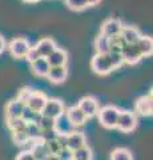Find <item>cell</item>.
Masks as SVG:
<instances>
[{
    "mask_svg": "<svg viewBox=\"0 0 153 160\" xmlns=\"http://www.w3.org/2000/svg\"><path fill=\"white\" fill-rule=\"evenodd\" d=\"M118 112H120V109L115 106H105V107L100 108L97 112L98 123H100L104 128H108V129L116 128Z\"/></svg>",
    "mask_w": 153,
    "mask_h": 160,
    "instance_id": "obj_1",
    "label": "cell"
},
{
    "mask_svg": "<svg viewBox=\"0 0 153 160\" xmlns=\"http://www.w3.org/2000/svg\"><path fill=\"white\" fill-rule=\"evenodd\" d=\"M91 68L95 73L101 75V76H105V75L111 73L113 71V67H112V63H111V59L108 56V53L105 55L96 53L91 60Z\"/></svg>",
    "mask_w": 153,
    "mask_h": 160,
    "instance_id": "obj_2",
    "label": "cell"
},
{
    "mask_svg": "<svg viewBox=\"0 0 153 160\" xmlns=\"http://www.w3.org/2000/svg\"><path fill=\"white\" fill-rule=\"evenodd\" d=\"M137 127V116L132 111H120L117 116L116 128L121 132H132Z\"/></svg>",
    "mask_w": 153,
    "mask_h": 160,
    "instance_id": "obj_3",
    "label": "cell"
},
{
    "mask_svg": "<svg viewBox=\"0 0 153 160\" xmlns=\"http://www.w3.org/2000/svg\"><path fill=\"white\" fill-rule=\"evenodd\" d=\"M64 112H65V106H64V103L60 99L52 98V99L47 100L45 106H44L43 111H41V115L43 116H47V118H51V119H56Z\"/></svg>",
    "mask_w": 153,
    "mask_h": 160,
    "instance_id": "obj_4",
    "label": "cell"
},
{
    "mask_svg": "<svg viewBox=\"0 0 153 160\" xmlns=\"http://www.w3.org/2000/svg\"><path fill=\"white\" fill-rule=\"evenodd\" d=\"M31 44L26 38H15L9 43V52L15 59H26Z\"/></svg>",
    "mask_w": 153,
    "mask_h": 160,
    "instance_id": "obj_5",
    "label": "cell"
},
{
    "mask_svg": "<svg viewBox=\"0 0 153 160\" xmlns=\"http://www.w3.org/2000/svg\"><path fill=\"white\" fill-rule=\"evenodd\" d=\"M77 107L84 115H85L87 119L96 116L98 109H100L97 99L93 98V96H84V98H81L80 102L77 103Z\"/></svg>",
    "mask_w": 153,
    "mask_h": 160,
    "instance_id": "obj_6",
    "label": "cell"
},
{
    "mask_svg": "<svg viewBox=\"0 0 153 160\" xmlns=\"http://www.w3.org/2000/svg\"><path fill=\"white\" fill-rule=\"evenodd\" d=\"M124 24L121 23V20L118 19H115V18H111V19H107L101 26V29H100V35L105 36L108 39L111 38H115V36H118L121 32V28Z\"/></svg>",
    "mask_w": 153,
    "mask_h": 160,
    "instance_id": "obj_7",
    "label": "cell"
},
{
    "mask_svg": "<svg viewBox=\"0 0 153 160\" xmlns=\"http://www.w3.org/2000/svg\"><path fill=\"white\" fill-rule=\"evenodd\" d=\"M53 129H55V132L57 135H61V136H67V135L72 133L73 131H76V128L73 127V124L69 122V119H68L65 112L61 113L60 116L55 119Z\"/></svg>",
    "mask_w": 153,
    "mask_h": 160,
    "instance_id": "obj_8",
    "label": "cell"
},
{
    "mask_svg": "<svg viewBox=\"0 0 153 160\" xmlns=\"http://www.w3.org/2000/svg\"><path fill=\"white\" fill-rule=\"evenodd\" d=\"M47 100H48V98L43 92H40V91H32V93L29 95V98L27 100L26 106L28 108H31L32 111H35L37 113H41L43 108H44V106H45V103H47Z\"/></svg>",
    "mask_w": 153,
    "mask_h": 160,
    "instance_id": "obj_9",
    "label": "cell"
},
{
    "mask_svg": "<svg viewBox=\"0 0 153 160\" xmlns=\"http://www.w3.org/2000/svg\"><path fill=\"white\" fill-rule=\"evenodd\" d=\"M121 56H122V60H124V63L127 64H137L142 59L141 53L139 52V49L135 44H125L124 47L121 49Z\"/></svg>",
    "mask_w": 153,
    "mask_h": 160,
    "instance_id": "obj_10",
    "label": "cell"
},
{
    "mask_svg": "<svg viewBox=\"0 0 153 160\" xmlns=\"http://www.w3.org/2000/svg\"><path fill=\"white\" fill-rule=\"evenodd\" d=\"M136 112L141 115V116H149L153 112V102H152V92L145 95V96H141L136 100L135 104Z\"/></svg>",
    "mask_w": 153,
    "mask_h": 160,
    "instance_id": "obj_11",
    "label": "cell"
},
{
    "mask_svg": "<svg viewBox=\"0 0 153 160\" xmlns=\"http://www.w3.org/2000/svg\"><path fill=\"white\" fill-rule=\"evenodd\" d=\"M49 64V67H64L68 62V53L65 49L63 48H56L51 55L45 58Z\"/></svg>",
    "mask_w": 153,
    "mask_h": 160,
    "instance_id": "obj_12",
    "label": "cell"
},
{
    "mask_svg": "<svg viewBox=\"0 0 153 160\" xmlns=\"http://www.w3.org/2000/svg\"><path fill=\"white\" fill-rule=\"evenodd\" d=\"M87 146V139L85 135L80 131H73L72 133L67 135V148L71 151H76V149Z\"/></svg>",
    "mask_w": 153,
    "mask_h": 160,
    "instance_id": "obj_13",
    "label": "cell"
},
{
    "mask_svg": "<svg viewBox=\"0 0 153 160\" xmlns=\"http://www.w3.org/2000/svg\"><path fill=\"white\" fill-rule=\"evenodd\" d=\"M141 32L133 26H122L120 38L122 39V42L125 44H136L137 40L140 39Z\"/></svg>",
    "mask_w": 153,
    "mask_h": 160,
    "instance_id": "obj_14",
    "label": "cell"
},
{
    "mask_svg": "<svg viewBox=\"0 0 153 160\" xmlns=\"http://www.w3.org/2000/svg\"><path fill=\"white\" fill-rule=\"evenodd\" d=\"M65 113H67L68 119H69V122L73 124V127H75V128L81 127V126H84V124L87 123L85 115H84L80 109H79L77 106H72L69 108H67Z\"/></svg>",
    "mask_w": 153,
    "mask_h": 160,
    "instance_id": "obj_15",
    "label": "cell"
},
{
    "mask_svg": "<svg viewBox=\"0 0 153 160\" xmlns=\"http://www.w3.org/2000/svg\"><path fill=\"white\" fill-rule=\"evenodd\" d=\"M24 106L20 100H17L16 98L9 100L6 104V119H12V118H22Z\"/></svg>",
    "mask_w": 153,
    "mask_h": 160,
    "instance_id": "obj_16",
    "label": "cell"
},
{
    "mask_svg": "<svg viewBox=\"0 0 153 160\" xmlns=\"http://www.w3.org/2000/svg\"><path fill=\"white\" fill-rule=\"evenodd\" d=\"M35 48L37 49L39 55H40L41 58H47L48 55H51L55 49L57 48L55 40L51 39V38H44L41 40H39L37 44L35 46Z\"/></svg>",
    "mask_w": 153,
    "mask_h": 160,
    "instance_id": "obj_17",
    "label": "cell"
},
{
    "mask_svg": "<svg viewBox=\"0 0 153 160\" xmlns=\"http://www.w3.org/2000/svg\"><path fill=\"white\" fill-rule=\"evenodd\" d=\"M67 75H68V71H67L65 66L64 67H51L45 78L53 84H61L65 82Z\"/></svg>",
    "mask_w": 153,
    "mask_h": 160,
    "instance_id": "obj_18",
    "label": "cell"
},
{
    "mask_svg": "<svg viewBox=\"0 0 153 160\" xmlns=\"http://www.w3.org/2000/svg\"><path fill=\"white\" fill-rule=\"evenodd\" d=\"M135 46L137 47V49H139V52L141 53L142 58H148L153 53V40L151 36H144V35H141Z\"/></svg>",
    "mask_w": 153,
    "mask_h": 160,
    "instance_id": "obj_19",
    "label": "cell"
},
{
    "mask_svg": "<svg viewBox=\"0 0 153 160\" xmlns=\"http://www.w3.org/2000/svg\"><path fill=\"white\" fill-rule=\"evenodd\" d=\"M49 68H51V67H49V64H48L45 58H40V59H37L36 62L31 63L32 72L35 73L36 76H39V78H45L48 71H49Z\"/></svg>",
    "mask_w": 153,
    "mask_h": 160,
    "instance_id": "obj_20",
    "label": "cell"
},
{
    "mask_svg": "<svg viewBox=\"0 0 153 160\" xmlns=\"http://www.w3.org/2000/svg\"><path fill=\"white\" fill-rule=\"evenodd\" d=\"M95 49L96 53H108L109 52V39L98 33L95 40Z\"/></svg>",
    "mask_w": 153,
    "mask_h": 160,
    "instance_id": "obj_21",
    "label": "cell"
},
{
    "mask_svg": "<svg viewBox=\"0 0 153 160\" xmlns=\"http://www.w3.org/2000/svg\"><path fill=\"white\" fill-rule=\"evenodd\" d=\"M92 158H93L92 149L88 146H84L72 152V160H92Z\"/></svg>",
    "mask_w": 153,
    "mask_h": 160,
    "instance_id": "obj_22",
    "label": "cell"
},
{
    "mask_svg": "<svg viewBox=\"0 0 153 160\" xmlns=\"http://www.w3.org/2000/svg\"><path fill=\"white\" fill-rule=\"evenodd\" d=\"M7 127L9 128L11 132H17V131H24L27 127V123L24 122L22 118H12V119H6Z\"/></svg>",
    "mask_w": 153,
    "mask_h": 160,
    "instance_id": "obj_23",
    "label": "cell"
},
{
    "mask_svg": "<svg viewBox=\"0 0 153 160\" xmlns=\"http://www.w3.org/2000/svg\"><path fill=\"white\" fill-rule=\"evenodd\" d=\"M111 160H133V155L127 148H116L111 153Z\"/></svg>",
    "mask_w": 153,
    "mask_h": 160,
    "instance_id": "obj_24",
    "label": "cell"
},
{
    "mask_svg": "<svg viewBox=\"0 0 153 160\" xmlns=\"http://www.w3.org/2000/svg\"><path fill=\"white\" fill-rule=\"evenodd\" d=\"M40 115H41V113H37V112H35V111H32L31 108H28L27 106H24L22 119H23L26 123H37L39 118H40Z\"/></svg>",
    "mask_w": 153,
    "mask_h": 160,
    "instance_id": "obj_25",
    "label": "cell"
},
{
    "mask_svg": "<svg viewBox=\"0 0 153 160\" xmlns=\"http://www.w3.org/2000/svg\"><path fill=\"white\" fill-rule=\"evenodd\" d=\"M12 140H13V143L16 144V146H26V144H27L31 139L28 138L26 129H24V131L12 132Z\"/></svg>",
    "mask_w": 153,
    "mask_h": 160,
    "instance_id": "obj_26",
    "label": "cell"
},
{
    "mask_svg": "<svg viewBox=\"0 0 153 160\" xmlns=\"http://www.w3.org/2000/svg\"><path fill=\"white\" fill-rule=\"evenodd\" d=\"M37 127L40 128V131H48V129H53V124H55V119L47 118L40 115V118L37 120Z\"/></svg>",
    "mask_w": 153,
    "mask_h": 160,
    "instance_id": "obj_27",
    "label": "cell"
},
{
    "mask_svg": "<svg viewBox=\"0 0 153 160\" xmlns=\"http://www.w3.org/2000/svg\"><path fill=\"white\" fill-rule=\"evenodd\" d=\"M64 3L72 11H83V9L88 8L85 0H64Z\"/></svg>",
    "mask_w": 153,
    "mask_h": 160,
    "instance_id": "obj_28",
    "label": "cell"
},
{
    "mask_svg": "<svg viewBox=\"0 0 153 160\" xmlns=\"http://www.w3.org/2000/svg\"><path fill=\"white\" fill-rule=\"evenodd\" d=\"M26 132H27L28 138L31 139V140H35V139H41V138H40L41 131H40V128L37 127V124H36V123H27Z\"/></svg>",
    "mask_w": 153,
    "mask_h": 160,
    "instance_id": "obj_29",
    "label": "cell"
},
{
    "mask_svg": "<svg viewBox=\"0 0 153 160\" xmlns=\"http://www.w3.org/2000/svg\"><path fill=\"white\" fill-rule=\"evenodd\" d=\"M108 56H109V59H111V63H112L113 69L120 68L122 64H124V60H122L121 52H108Z\"/></svg>",
    "mask_w": 153,
    "mask_h": 160,
    "instance_id": "obj_30",
    "label": "cell"
},
{
    "mask_svg": "<svg viewBox=\"0 0 153 160\" xmlns=\"http://www.w3.org/2000/svg\"><path fill=\"white\" fill-rule=\"evenodd\" d=\"M32 91H33V89H32V88H29V87H23L20 91H19L16 99H17V100H20L23 104H26V103H27V100H28V98H29V95L32 93Z\"/></svg>",
    "mask_w": 153,
    "mask_h": 160,
    "instance_id": "obj_31",
    "label": "cell"
},
{
    "mask_svg": "<svg viewBox=\"0 0 153 160\" xmlns=\"http://www.w3.org/2000/svg\"><path fill=\"white\" fill-rule=\"evenodd\" d=\"M45 143V142H44ZM45 146H47V149H48V152L49 155H57L59 152H60V146H59V143H57V140H51V142H47L45 143Z\"/></svg>",
    "mask_w": 153,
    "mask_h": 160,
    "instance_id": "obj_32",
    "label": "cell"
},
{
    "mask_svg": "<svg viewBox=\"0 0 153 160\" xmlns=\"http://www.w3.org/2000/svg\"><path fill=\"white\" fill-rule=\"evenodd\" d=\"M40 138L43 142H51V140H56L57 139V133L55 132V129H48V131H41Z\"/></svg>",
    "mask_w": 153,
    "mask_h": 160,
    "instance_id": "obj_33",
    "label": "cell"
},
{
    "mask_svg": "<svg viewBox=\"0 0 153 160\" xmlns=\"http://www.w3.org/2000/svg\"><path fill=\"white\" fill-rule=\"evenodd\" d=\"M41 56L39 55V52H37V49L35 48V46H31V48H29V51L27 52V56H26V59L28 60L29 63H33V62H36L37 59H40Z\"/></svg>",
    "mask_w": 153,
    "mask_h": 160,
    "instance_id": "obj_34",
    "label": "cell"
},
{
    "mask_svg": "<svg viewBox=\"0 0 153 160\" xmlns=\"http://www.w3.org/2000/svg\"><path fill=\"white\" fill-rule=\"evenodd\" d=\"M56 156L59 158V160H72V151L68 148H63Z\"/></svg>",
    "mask_w": 153,
    "mask_h": 160,
    "instance_id": "obj_35",
    "label": "cell"
},
{
    "mask_svg": "<svg viewBox=\"0 0 153 160\" xmlns=\"http://www.w3.org/2000/svg\"><path fill=\"white\" fill-rule=\"evenodd\" d=\"M15 160H36V159H35V156L32 155L31 151H27V149H24V151H22L20 153L17 155Z\"/></svg>",
    "mask_w": 153,
    "mask_h": 160,
    "instance_id": "obj_36",
    "label": "cell"
},
{
    "mask_svg": "<svg viewBox=\"0 0 153 160\" xmlns=\"http://www.w3.org/2000/svg\"><path fill=\"white\" fill-rule=\"evenodd\" d=\"M4 49H6V40H4V38L0 35V53H3Z\"/></svg>",
    "mask_w": 153,
    "mask_h": 160,
    "instance_id": "obj_37",
    "label": "cell"
},
{
    "mask_svg": "<svg viewBox=\"0 0 153 160\" xmlns=\"http://www.w3.org/2000/svg\"><path fill=\"white\" fill-rule=\"evenodd\" d=\"M88 7H93V6H97V4L101 3V0H85Z\"/></svg>",
    "mask_w": 153,
    "mask_h": 160,
    "instance_id": "obj_38",
    "label": "cell"
},
{
    "mask_svg": "<svg viewBox=\"0 0 153 160\" xmlns=\"http://www.w3.org/2000/svg\"><path fill=\"white\" fill-rule=\"evenodd\" d=\"M45 160H59V158L56 156V155H48V158Z\"/></svg>",
    "mask_w": 153,
    "mask_h": 160,
    "instance_id": "obj_39",
    "label": "cell"
},
{
    "mask_svg": "<svg viewBox=\"0 0 153 160\" xmlns=\"http://www.w3.org/2000/svg\"><path fill=\"white\" fill-rule=\"evenodd\" d=\"M23 2H26V3H37V2H40V0H23Z\"/></svg>",
    "mask_w": 153,
    "mask_h": 160,
    "instance_id": "obj_40",
    "label": "cell"
}]
</instances>
